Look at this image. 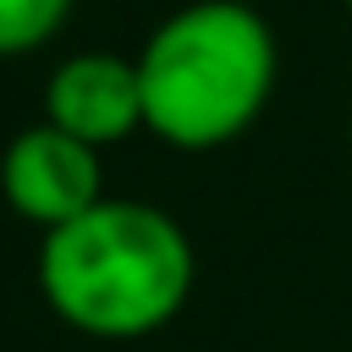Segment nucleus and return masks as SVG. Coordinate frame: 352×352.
Instances as JSON below:
<instances>
[{"instance_id":"1","label":"nucleus","mask_w":352,"mask_h":352,"mask_svg":"<svg viewBox=\"0 0 352 352\" xmlns=\"http://www.w3.org/2000/svg\"><path fill=\"white\" fill-rule=\"evenodd\" d=\"M198 280V253L176 214L143 198H99L60 231H44L38 292L60 324L94 341H143L165 330Z\"/></svg>"},{"instance_id":"2","label":"nucleus","mask_w":352,"mask_h":352,"mask_svg":"<svg viewBox=\"0 0 352 352\" xmlns=\"http://www.w3.org/2000/svg\"><path fill=\"white\" fill-rule=\"evenodd\" d=\"M143 132L182 154L236 143L270 104L280 50L248 0H187L143 38Z\"/></svg>"},{"instance_id":"3","label":"nucleus","mask_w":352,"mask_h":352,"mask_svg":"<svg viewBox=\"0 0 352 352\" xmlns=\"http://www.w3.org/2000/svg\"><path fill=\"white\" fill-rule=\"evenodd\" d=\"M0 192L38 231H60L104 198L99 148H88L82 138H72L50 121H33L0 154Z\"/></svg>"},{"instance_id":"4","label":"nucleus","mask_w":352,"mask_h":352,"mask_svg":"<svg viewBox=\"0 0 352 352\" xmlns=\"http://www.w3.org/2000/svg\"><path fill=\"white\" fill-rule=\"evenodd\" d=\"M44 121L82 138L88 148H110L143 132V82L138 60L116 50H77L44 77Z\"/></svg>"},{"instance_id":"5","label":"nucleus","mask_w":352,"mask_h":352,"mask_svg":"<svg viewBox=\"0 0 352 352\" xmlns=\"http://www.w3.org/2000/svg\"><path fill=\"white\" fill-rule=\"evenodd\" d=\"M72 16V0H0V55H28L50 44Z\"/></svg>"},{"instance_id":"6","label":"nucleus","mask_w":352,"mask_h":352,"mask_svg":"<svg viewBox=\"0 0 352 352\" xmlns=\"http://www.w3.org/2000/svg\"><path fill=\"white\" fill-rule=\"evenodd\" d=\"M341 6H346V11H352V0H341Z\"/></svg>"}]
</instances>
